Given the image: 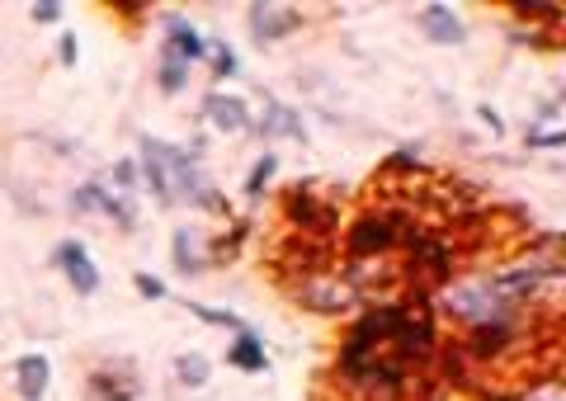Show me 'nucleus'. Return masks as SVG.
I'll list each match as a JSON object with an SVG mask.
<instances>
[{
	"mask_svg": "<svg viewBox=\"0 0 566 401\" xmlns=\"http://www.w3.org/2000/svg\"><path fill=\"white\" fill-rule=\"evenodd\" d=\"M156 156H161V166H166V180H175V189H180L189 203H199V208H222V199L212 194L208 176L199 170V161H193L189 151L170 147V143H156ZM175 189H170V194H175Z\"/></svg>",
	"mask_w": 566,
	"mask_h": 401,
	"instance_id": "f257e3e1",
	"label": "nucleus"
},
{
	"mask_svg": "<svg viewBox=\"0 0 566 401\" xmlns=\"http://www.w3.org/2000/svg\"><path fill=\"white\" fill-rule=\"evenodd\" d=\"M57 265H62V274L71 278V288L85 293V298H91V293L99 288V270L91 265V255H85L81 241H62V246H57Z\"/></svg>",
	"mask_w": 566,
	"mask_h": 401,
	"instance_id": "f03ea898",
	"label": "nucleus"
},
{
	"mask_svg": "<svg viewBox=\"0 0 566 401\" xmlns=\"http://www.w3.org/2000/svg\"><path fill=\"white\" fill-rule=\"evenodd\" d=\"M297 20H303L297 10H279V6H270V0H264V6H251V29H255L260 43H274V39H283V33H293Z\"/></svg>",
	"mask_w": 566,
	"mask_h": 401,
	"instance_id": "7ed1b4c3",
	"label": "nucleus"
},
{
	"mask_svg": "<svg viewBox=\"0 0 566 401\" xmlns=\"http://www.w3.org/2000/svg\"><path fill=\"white\" fill-rule=\"evenodd\" d=\"M71 203H76L81 213H91V208H99V213H109V218L123 226V232H128V226L137 222V218H133V208L123 203V199H114L109 189H99V184H85V189H76V194H71Z\"/></svg>",
	"mask_w": 566,
	"mask_h": 401,
	"instance_id": "20e7f679",
	"label": "nucleus"
},
{
	"mask_svg": "<svg viewBox=\"0 0 566 401\" xmlns=\"http://www.w3.org/2000/svg\"><path fill=\"white\" fill-rule=\"evenodd\" d=\"M203 114H208V124L218 133H245L251 128V114H245V104L237 95H208Z\"/></svg>",
	"mask_w": 566,
	"mask_h": 401,
	"instance_id": "39448f33",
	"label": "nucleus"
},
{
	"mask_svg": "<svg viewBox=\"0 0 566 401\" xmlns=\"http://www.w3.org/2000/svg\"><path fill=\"white\" fill-rule=\"evenodd\" d=\"M166 33H170V57H180L185 66L189 62H199V57H208V43H203V33L199 29H193V24H185L180 20V14H170V20H166Z\"/></svg>",
	"mask_w": 566,
	"mask_h": 401,
	"instance_id": "423d86ee",
	"label": "nucleus"
},
{
	"mask_svg": "<svg viewBox=\"0 0 566 401\" xmlns=\"http://www.w3.org/2000/svg\"><path fill=\"white\" fill-rule=\"evenodd\" d=\"M420 29L430 33L434 43H463V20H458V14L449 10V6H424L420 10Z\"/></svg>",
	"mask_w": 566,
	"mask_h": 401,
	"instance_id": "0eeeda50",
	"label": "nucleus"
},
{
	"mask_svg": "<svg viewBox=\"0 0 566 401\" xmlns=\"http://www.w3.org/2000/svg\"><path fill=\"white\" fill-rule=\"evenodd\" d=\"M14 373H20V397L24 401H43L48 392V359L43 355H24L14 363Z\"/></svg>",
	"mask_w": 566,
	"mask_h": 401,
	"instance_id": "6e6552de",
	"label": "nucleus"
},
{
	"mask_svg": "<svg viewBox=\"0 0 566 401\" xmlns=\"http://www.w3.org/2000/svg\"><path fill=\"white\" fill-rule=\"evenodd\" d=\"M142 176H147L151 194L161 199V203L175 199V194H170V180H166V166H161V156H156V137H142Z\"/></svg>",
	"mask_w": 566,
	"mask_h": 401,
	"instance_id": "1a4fd4ad",
	"label": "nucleus"
},
{
	"mask_svg": "<svg viewBox=\"0 0 566 401\" xmlns=\"http://www.w3.org/2000/svg\"><path fill=\"white\" fill-rule=\"evenodd\" d=\"M227 359H232L237 369H245V373H260L264 369V345L255 340V330H241L237 345L227 350Z\"/></svg>",
	"mask_w": 566,
	"mask_h": 401,
	"instance_id": "9d476101",
	"label": "nucleus"
},
{
	"mask_svg": "<svg viewBox=\"0 0 566 401\" xmlns=\"http://www.w3.org/2000/svg\"><path fill=\"white\" fill-rule=\"evenodd\" d=\"M374 246H378V251H382V246H392V226L368 218V222H359V232L349 236V251H354V255H368Z\"/></svg>",
	"mask_w": 566,
	"mask_h": 401,
	"instance_id": "9b49d317",
	"label": "nucleus"
},
{
	"mask_svg": "<svg viewBox=\"0 0 566 401\" xmlns=\"http://www.w3.org/2000/svg\"><path fill=\"white\" fill-rule=\"evenodd\" d=\"M264 133H283V137H303V118L293 109H283V104H270V118H264Z\"/></svg>",
	"mask_w": 566,
	"mask_h": 401,
	"instance_id": "f8f14e48",
	"label": "nucleus"
},
{
	"mask_svg": "<svg viewBox=\"0 0 566 401\" xmlns=\"http://www.w3.org/2000/svg\"><path fill=\"white\" fill-rule=\"evenodd\" d=\"M175 369H180L185 388H203V382H208V359L203 355H180V359H175Z\"/></svg>",
	"mask_w": 566,
	"mask_h": 401,
	"instance_id": "ddd939ff",
	"label": "nucleus"
},
{
	"mask_svg": "<svg viewBox=\"0 0 566 401\" xmlns=\"http://www.w3.org/2000/svg\"><path fill=\"white\" fill-rule=\"evenodd\" d=\"M175 265H180V274H199L203 260L193 255V236L189 232H175Z\"/></svg>",
	"mask_w": 566,
	"mask_h": 401,
	"instance_id": "4468645a",
	"label": "nucleus"
},
{
	"mask_svg": "<svg viewBox=\"0 0 566 401\" xmlns=\"http://www.w3.org/2000/svg\"><path fill=\"white\" fill-rule=\"evenodd\" d=\"M185 76H189V66L180 57H170L166 52V62H161V91L175 95V91H185Z\"/></svg>",
	"mask_w": 566,
	"mask_h": 401,
	"instance_id": "2eb2a0df",
	"label": "nucleus"
},
{
	"mask_svg": "<svg viewBox=\"0 0 566 401\" xmlns=\"http://www.w3.org/2000/svg\"><path fill=\"white\" fill-rule=\"evenodd\" d=\"M189 312H193V317H203V321H212V326L237 330V336L245 330V321H241V317H232V312H212V307H199V303H189Z\"/></svg>",
	"mask_w": 566,
	"mask_h": 401,
	"instance_id": "dca6fc26",
	"label": "nucleus"
},
{
	"mask_svg": "<svg viewBox=\"0 0 566 401\" xmlns=\"http://www.w3.org/2000/svg\"><path fill=\"white\" fill-rule=\"evenodd\" d=\"M274 156H260L255 161V170H251V184H245V194H264V184H270V176H274Z\"/></svg>",
	"mask_w": 566,
	"mask_h": 401,
	"instance_id": "f3484780",
	"label": "nucleus"
},
{
	"mask_svg": "<svg viewBox=\"0 0 566 401\" xmlns=\"http://www.w3.org/2000/svg\"><path fill=\"white\" fill-rule=\"evenodd\" d=\"M208 52H212V62H218V76H232L237 72V52L232 48L218 43V48H208Z\"/></svg>",
	"mask_w": 566,
	"mask_h": 401,
	"instance_id": "a211bd4d",
	"label": "nucleus"
},
{
	"mask_svg": "<svg viewBox=\"0 0 566 401\" xmlns=\"http://www.w3.org/2000/svg\"><path fill=\"white\" fill-rule=\"evenodd\" d=\"M133 284H137L142 298H166V284H161V278H151V274H137Z\"/></svg>",
	"mask_w": 566,
	"mask_h": 401,
	"instance_id": "6ab92c4d",
	"label": "nucleus"
},
{
	"mask_svg": "<svg viewBox=\"0 0 566 401\" xmlns=\"http://www.w3.org/2000/svg\"><path fill=\"white\" fill-rule=\"evenodd\" d=\"M118 184H123V189L137 184V166H133V161H118Z\"/></svg>",
	"mask_w": 566,
	"mask_h": 401,
	"instance_id": "aec40b11",
	"label": "nucleus"
},
{
	"mask_svg": "<svg viewBox=\"0 0 566 401\" xmlns=\"http://www.w3.org/2000/svg\"><path fill=\"white\" fill-rule=\"evenodd\" d=\"M57 6H33V24H52V20H57Z\"/></svg>",
	"mask_w": 566,
	"mask_h": 401,
	"instance_id": "412c9836",
	"label": "nucleus"
},
{
	"mask_svg": "<svg viewBox=\"0 0 566 401\" xmlns=\"http://www.w3.org/2000/svg\"><path fill=\"white\" fill-rule=\"evenodd\" d=\"M57 57L71 66V62H76V39H71V33H66V39H62V48H57Z\"/></svg>",
	"mask_w": 566,
	"mask_h": 401,
	"instance_id": "4be33fe9",
	"label": "nucleus"
}]
</instances>
